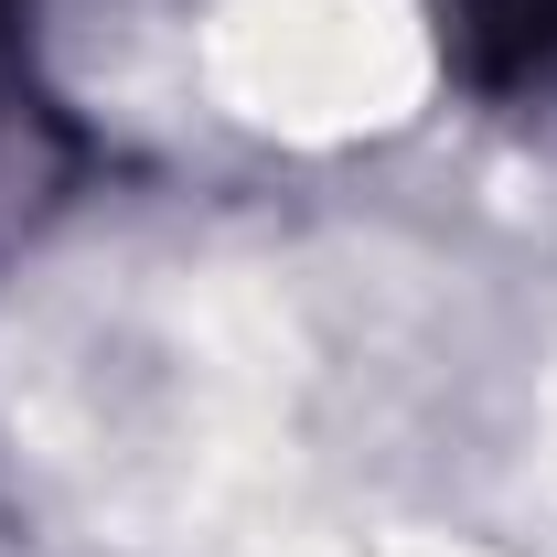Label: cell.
<instances>
[{
    "label": "cell",
    "instance_id": "cell-3",
    "mask_svg": "<svg viewBox=\"0 0 557 557\" xmlns=\"http://www.w3.org/2000/svg\"><path fill=\"white\" fill-rule=\"evenodd\" d=\"M0 161H11V119H0Z\"/></svg>",
    "mask_w": 557,
    "mask_h": 557
},
{
    "label": "cell",
    "instance_id": "cell-1",
    "mask_svg": "<svg viewBox=\"0 0 557 557\" xmlns=\"http://www.w3.org/2000/svg\"><path fill=\"white\" fill-rule=\"evenodd\" d=\"M450 65L483 97L557 86V0H450Z\"/></svg>",
    "mask_w": 557,
    "mask_h": 557
},
{
    "label": "cell",
    "instance_id": "cell-2",
    "mask_svg": "<svg viewBox=\"0 0 557 557\" xmlns=\"http://www.w3.org/2000/svg\"><path fill=\"white\" fill-rule=\"evenodd\" d=\"M11 11H22V0H0V44H11Z\"/></svg>",
    "mask_w": 557,
    "mask_h": 557
}]
</instances>
